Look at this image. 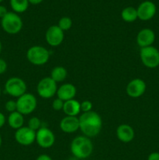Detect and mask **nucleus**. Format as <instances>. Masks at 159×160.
Wrapping results in <instances>:
<instances>
[{
  "label": "nucleus",
  "mask_w": 159,
  "mask_h": 160,
  "mask_svg": "<svg viewBox=\"0 0 159 160\" xmlns=\"http://www.w3.org/2000/svg\"><path fill=\"white\" fill-rule=\"evenodd\" d=\"M80 130L87 138H94L99 134L102 128V119L98 112L90 111L83 112L79 117Z\"/></svg>",
  "instance_id": "1"
},
{
  "label": "nucleus",
  "mask_w": 159,
  "mask_h": 160,
  "mask_svg": "<svg viewBox=\"0 0 159 160\" xmlns=\"http://www.w3.org/2000/svg\"><path fill=\"white\" fill-rule=\"evenodd\" d=\"M94 145L90 138L86 136H77L74 138L70 144V152L75 158L84 159L91 156Z\"/></svg>",
  "instance_id": "2"
},
{
  "label": "nucleus",
  "mask_w": 159,
  "mask_h": 160,
  "mask_svg": "<svg viewBox=\"0 0 159 160\" xmlns=\"http://www.w3.org/2000/svg\"><path fill=\"white\" fill-rule=\"evenodd\" d=\"M26 59L30 63L35 66L46 64L50 59V53L46 48L41 45H34L26 51Z\"/></svg>",
  "instance_id": "3"
},
{
  "label": "nucleus",
  "mask_w": 159,
  "mask_h": 160,
  "mask_svg": "<svg viewBox=\"0 0 159 160\" xmlns=\"http://www.w3.org/2000/svg\"><path fill=\"white\" fill-rule=\"evenodd\" d=\"M3 31L9 34H17L23 28V20L20 16L14 12H8L1 20Z\"/></svg>",
  "instance_id": "4"
},
{
  "label": "nucleus",
  "mask_w": 159,
  "mask_h": 160,
  "mask_svg": "<svg viewBox=\"0 0 159 160\" xmlns=\"http://www.w3.org/2000/svg\"><path fill=\"white\" fill-rule=\"evenodd\" d=\"M140 57L142 63L147 68L154 69L159 66V50L153 45L140 48Z\"/></svg>",
  "instance_id": "5"
},
{
  "label": "nucleus",
  "mask_w": 159,
  "mask_h": 160,
  "mask_svg": "<svg viewBox=\"0 0 159 160\" xmlns=\"http://www.w3.org/2000/svg\"><path fill=\"white\" fill-rule=\"evenodd\" d=\"M6 93L10 96L17 98L26 93V84L23 79L17 77L9 78L5 84Z\"/></svg>",
  "instance_id": "6"
},
{
  "label": "nucleus",
  "mask_w": 159,
  "mask_h": 160,
  "mask_svg": "<svg viewBox=\"0 0 159 160\" xmlns=\"http://www.w3.org/2000/svg\"><path fill=\"white\" fill-rule=\"evenodd\" d=\"M17 111L21 114L29 115L36 109L37 101L36 97L33 94L25 93L22 96L19 97L17 100Z\"/></svg>",
  "instance_id": "7"
},
{
  "label": "nucleus",
  "mask_w": 159,
  "mask_h": 160,
  "mask_svg": "<svg viewBox=\"0 0 159 160\" xmlns=\"http://www.w3.org/2000/svg\"><path fill=\"white\" fill-rule=\"evenodd\" d=\"M58 86L57 83L50 77H46L41 80L37 86V92L42 98H51L56 95Z\"/></svg>",
  "instance_id": "8"
},
{
  "label": "nucleus",
  "mask_w": 159,
  "mask_h": 160,
  "mask_svg": "<svg viewBox=\"0 0 159 160\" xmlns=\"http://www.w3.org/2000/svg\"><path fill=\"white\" fill-rule=\"evenodd\" d=\"M36 142L42 148H49L55 142V136L49 128L41 127L36 132Z\"/></svg>",
  "instance_id": "9"
},
{
  "label": "nucleus",
  "mask_w": 159,
  "mask_h": 160,
  "mask_svg": "<svg viewBox=\"0 0 159 160\" xmlns=\"http://www.w3.org/2000/svg\"><path fill=\"white\" fill-rule=\"evenodd\" d=\"M14 138L16 142L19 145L23 146H29L36 141V132L27 126H23L16 131Z\"/></svg>",
  "instance_id": "10"
},
{
  "label": "nucleus",
  "mask_w": 159,
  "mask_h": 160,
  "mask_svg": "<svg viewBox=\"0 0 159 160\" xmlns=\"http://www.w3.org/2000/svg\"><path fill=\"white\" fill-rule=\"evenodd\" d=\"M64 31L58 25L49 27L45 33V41L51 47H57L64 40Z\"/></svg>",
  "instance_id": "11"
},
{
  "label": "nucleus",
  "mask_w": 159,
  "mask_h": 160,
  "mask_svg": "<svg viewBox=\"0 0 159 160\" xmlns=\"http://www.w3.org/2000/svg\"><path fill=\"white\" fill-rule=\"evenodd\" d=\"M146 89L147 84L145 81L140 78H135L128 83L126 92L128 96L137 98L141 97L145 93Z\"/></svg>",
  "instance_id": "12"
},
{
  "label": "nucleus",
  "mask_w": 159,
  "mask_h": 160,
  "mask_svg": "<svg viewBox=\"0 0 159 160\" xmlns=\"http://www.w3.org/2000/svg\"><path fill=\"white\" fill-rule=\"evenodd\" d=\"M137 11L138 19L143 21H147L155 16L157 7L153 2L144 1L139 5Z\"/></svg>",
  "instance_id": "13"
},
{
  "label": "nucleus",
  "mask_w": 159,
  "mask_h": 160,
  "mask_svg": "<svg viewBox=\"0 0 159 160\" xmlns=\"http://www.w3.org/2000/svg\"><path fill=\"white\" fill-rule=\"evenodd\" d=\"M59 128L65 134H73L80 130L79 117L65 116L61 120Z\"/></svg>",
  "instance_id": "14"
},
{
  "label": "nucleus",
  "mask_w": 159,
  "mask_h": 160,
  "mask_svg": "<svg viewBox=\"0 0 159 160\" xmlns=\"http://www.w3.org/2000/svg\"><path fill=\"white\" fill-rule=\"evenodd\" d=\"M155 41V33L150 28L140 30L137 35V43L140 48L151 46Z\"/></svg>",
  "instance_id": "15"
},
{
  "label": "nucleus",
  "mask_w": 159,
  "mask_h": 160,
  "mask_svg": "<svg viewBox=\"0 0 159 160\" xmlns=\"http://www.w3.org/2000/svg\"><path fill=\"white\" fill-rule=\"evenodd\" d=\"M116 136L120 142L123 143H129L133 140L135 137V131L129 124L123 123L117 128Z\"/></svg>",
  "instance_id": "16"
},
{
  "label": "nucleus",
  "mask_w": 159,
  "mask_h": 160,
  "mask_svg": "<svg viewBox=\"0 0 159 160\" xmlns=\"http://www.w3.org/2000/svg\"><path fill=\"white\" fill-rule=\"evenodd\" d=\"M56 95L57 98H60L63 102L69 101L75 98L76 95V88L73 84L70 83L63 84L58 88Z\"/></svg>",
  "instance_id": "17"
},
{
  "label": "nucleus",
  "mask_w": 159,
  "mask_h": 160,
  "mask_svg": "<svg viewBox=\"0 0 159 160\" xmlns=\"http://www.w3.org/2000/svg\"><path fill=\"white\" fill-rule=\"evenodd\" d=\"M63 112L65 116L70 117H77L79 115L80 110V102L76 99H71L69 101L64 102Z\"/></svg>",
  "instance_id": "18"
},
{
  "label": "nucleus",
  "mask_w": 159,
  "mask_h": 160,
  "mask_svg": "<svg viewBox=\"0 0 159 160\" xmlns=\"http://www.w3.org/2000/svg\"><path fill=\"white\" fill-rule=\"evenodd\" d=\"M8 124L11 128L14 130H18L20 128L23 127V123H24V118H23V115L19 112L18 111L16 112H11L9 113V117L7 119Z\"/></svg>",
  "instance_id": "19"
},
{
  "label": "nucleus",
  "mask_w": 159,
  "mask_h": 160,
  "mask_svg": "<svg viewBox=\"0 0 159 160\" xmlns=\"http://www.w3.org/2000/svg\"><path fill=\"white\" fill-rule=\"evenodd\" d=\"M67 75H68V72L66 69L62 66H58L52 69L50 78L56 83H60L66 79Z\"/></svg>",
  "instance_id": "20"
},
{
  "label": "nucleus",
  "mask_w": 159,
  "mask_h": 160,
  "mask_svg": "<svg viewBox=\"0 0 159 160\" xmlns=\"http://www.w3.org/2000/svg\"><path fill=\"white\" fill-rule=\"evenodd\" d=\"M121 17L124 21L127 23H132L136 20L138 19L137 17V9L132 6H128L125 9H123L121 12Z\"/></svg>",
  "instance_id": "21"
},
{
  "label": "nucleus",
  "mask_w": 159,
  "mask_h": 160,
  "mask_svg": "<svg viewBox=\"0 0 159 160\" xmlns=\"http://www.w3.org/2000/svg\"><path fill=\"white\" fill-rule=\"evenodd\" d=\"M10 6L16 13L24 12L29 6L28 0H10Z\"/></svg>",
  "instance_id": "22"
},
{
  "label": "nucleus",
  "mask_w": 159,
  "mask_h": 160,
  "mask_svg": "<svg viewBox=\"0 0 159 160\" xmlns=\"http://www.w3.org/2000/svg\"><path fill=\"white\" fill-rule=\"evenodd\" d=\"M72 25H73V20L69 17H62L58 23V26L63 31H69L72 28Z\"/></svg>",
  "instance_id": "23"
},
{
  "label": "nucleus",
  "mask_w": 159,
  "mask_h": 160,
  "mask_svg": "<svg viewBox=\"0 0 159 160\" xmlns=\"http://www.w3.org/2000/svg\"><path fill=\"white\" fill-rule=\"evenodd\" d=\"M27 127L31 130L37 132L41 128V120L37 117H33L28 120Z\"/></svg>",
  "instance_id": "24"
},
{
  "label": "nucleus",
  "mask_w": 159,
  "mask_h": 160,
  "mask_svg": "<svg viewBox=\"0 0 159 160\" xmlns=\"http://www.w3.org/2000/svg\"><path fill=\"white\" fill-rule=\"evenodd\" d=\"M5 109L9 113L17 111V101H14V100H9V101H7L6 105H5Z\"/></svg>",
  "instance_id": "25"
},
{
  "label": "nucleus",
  "mask_w": 159,
  "mask_h": 160,
  "mask_svg": "<svg viewBox=\"0 0 159 160\" xmlns=\"http://www.w3.org/2000/svg\"><path fill=\"white\" fill-rule=\"evenodd\" d=\"M93 103L89 100H85L80 102V110L82 112H88L92 111Z\"/></svg>",
  "instance_id": "26"
},
{
  "label": "nucleus",
  "mask_w": 159,
  "mask_h": 160,
  "mask_svg": "<svg viewBox=\"0 0 159 160\" xmlns=\"http://www.w3.org/2000/svg\"><path fill=\"white\" fill-rule=\"evenodd\" d=\"M63 106L64 102L59 98H55L52 101V103H51V107H52V109L55 111L62 110V109H63Z\"/></svg>",
  "instance_id": "27"
},
{
  "label": "nucleus",
  "mask_w": 159,
  "mask_h": 160,
  "mask_svg": "<svg viewBox=\"0 0 159 160\" xmlns=\"http://www.w3.org/2000/svg\"><path fill=\"white\" fill-rule=\"evenodd\" d=\"M7 70V63L4 59L0 58V75L4 73Z\"/></svg>",
  "instance_id": "28"
},
{
  "label": "nucleus",
  "mask_w": 159,
  "mask_h": 160,
  "mask_svg": "<svg viewBox=\"0 0 159 160\" xmlns=\"http://www.w3.org/2000/svg\"><path fill=\"white\" fill-rule=\"evenodd\" d=\"M147 160H159V152H154L148 156Z\"/></svg>",
  "instance_id": "29"
},
{
  "label": "nucleus",
  "mask_w": 159,
  "mask_h": 160,
  "mask_svg": "<svg viewBox=\"0 0 159 160\" xmlns=\"http://www.w3.org/2000/svg\"><path fill=\"white\" fill-rule=\"evenodd\" d=\"M8 13L7 9L5 6H0V18H3Z\"/></svg>",
  "instance_id": "30"
},
{
  "label": "nucleus",
  "mask_w": 159,
  "mask_h": 160,
  "mask_svg": "<svg viewBox=\"0 0 159 160\" xmlns=\"http://www.w3.org/2000/svg\"><path fill=\"white\" fill-rule=\"evenodd\" d=\"M6 121V118L2 112H0V129L5 125Z\"/></svg>",
  "instance_id": "31"
},
{
  "label": "nucleus",
  "mask_w": 159,
  "mask_h": 160,
  "mask_svg": "<svg viewBox=\"0 0 159 160\" xmlns=\"http://www.w3.org/2000/svg\"><path fill=\"white\" fill-rule=\"evenodd\" d=\"M36 160H52L51 157L47 154H41L37 157Z\"/></svg>",
  "instance_id": "32"
},
{
  "label": "nucleus",
  "mask_w": 159,
  "mask_h": 160,
  "mask_svg": "<svg viewBox=\"0 0 159 160\" xmlns=\"http://www.w3.org/2000/svg\"><path fill=\"white\" fill-rule=\"evenodd\" d=\"M28 1H29V3L32 5H38L41 3L44 0H28Z\"/></svg>",
  "instance_id": "33"
},
{
  "label": "nucleus",
  "mask_w": 159,
  "mask_h": 160,
  "mask_svg": "<svg viewBox=\"0 0 159 160\" xmlns=\"http://www.w3.org/2000/svg\"><path fill=\"white\" fill-rule=\"evenodd\" d=\"M2 139L1 134H0V147L2 146Z\"/></svg>",
  "instance_id": "34"
},
{
  "label": "nucleus",
  "mask_w": 159,
  "mask_h": 160,
  "mask_svg": "<svg viewBox=\"0 0 159 160\" xmlns=\"http://www.w3.org/2000/svg\"><path fill=\"white\" fill-rule=\"evenodd\" d=\"M1 52H2V42L1 41H0V53H1Z\"/></svg>",
  "instance_id": "35"
},
{
  "label": "nucleus",
  "mask_w": 159,
  "mask_h": 160,
  "mask_svg": "<svg viewBox=\"0 0 159 160\" xmlns=\"http://www.w3.org/2000/svg\"><path fill=\"white\" fill-rule=\"evenodd\" d=\"M1 93H2V90H1V87H0V95H1Z\"/></svg>",
  "instance_id": "36"
},
{
  "label": "nucleus",
  "mask_w": 159,
  "mask_h": 160,
  "mask_svg": "<svg viewBox=\"0 0 159 160\" xmlns=\"http://www.w3.org/2000/svg\"><path fill=\"white\" fill-rule=\"evenodd\" d=\"M2 1H3V0H0V2H2Z\"/></svg>",
  "instance_id": "37"
}]
</instances>
